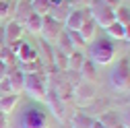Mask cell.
Segmentation results:
<instances>
[{
    "label": "cell",
    "instance_id": "1",
    "mask_svg": "<svg viewBox=\"0 0 130 128\" xmlns=\"http://www.w3.org/2000/svg\"><path fill=\"white\" fill-rule=\"evenodd\" d=\"M116 58V45L109 37H95L89 43V60L97 66H109Z\"/></svg>",
    "mask_w": 130,
    "mask_h": 128
},
{
    "label": "cell",
    "instance_id": "2",
    "mask_svg": "<svg viewBox=\"0 0 130 128\" xmlns=\"http://www.w3.org/2000/svg\"><path fill=\"white\" fill-rule=\"evenodd\" d=\"M19 126L21 128H50L47 114L37 105H27L19 114Z\"/></svg>",
    "mask_w": 130,
    "mask_h": 128
},
{
    "label": "cell",
    "instance_id": "3",
    "mask_svg": "<svg viewBox=\"0 0 130 128\" xmlns=\"http://www.w3.org/2000/svg\"><path fill=\"white\" fill-rule=\"evenodd\" d=\"M87 10H89V17L97 23V27L105 29L107 25H111L113 21H116V8L107 6L103 0H91Z\"/></svg>",
    "mask_w": 130,
    "mask_h": 128
},
{
    "label": "cell",
    "instance_id": "4",
    "mask_svg": "<svg viewBox=\"0 0 130 128\" xmlns=\"http://www.w3.org/2000/svg\"><path fill=\"white\" fill-rule=\"evenodd\" d=\"M47 81L45 76L39 74V72H31V74H25V81H23V91L27 95H31L35 101H43L45 99V93H47Z\"/></svg>",
    "mask_w": 130,
    "mask_h": 128
},
{
    "label": "cell",
    "instance_id": "5",
    "mask_svg": "<svg viewBox=\"0 0 130 128\" xmlns=\"http://www.w3.org/2000/svg\"><path fill=\"white\" fill-rule=\"evenodd\" d=\"M109 83L116 91H130V60L122 58L109 72Z\"/></svg>",
    "mask_w": 130,
    "mask_h": 128
},
{
    "label": "cell",
    "instance_id": "6",
    "mask_svg": "<svg viewBox=\"0 0 130 128\" xmlns=\"http://www.w3.org/2000/svg\"><path fill=\"white\" fill-rule=\"evenodd\" d=\"M43 101L47 103V107H50V111L56 116V120H58V122H66V101H62L58 95H56V91H54V89H47L45 99H43Z\"/></svg>",
    "mask_w": 130,
    "mask_h": 128
},
{
    "label": "cell",
    "instance_id": "7",
    "mask_svg": "<svg viewBox=\"0 0 130 128\" xmlns=\"http://www.w3.org/2000/svg\"><path fill=\"white\" fill-rule=\"evenodd\" d=\"M64 31V25L62 23H58V21H54L50 14L47 17H43V23H41V37L45 39V41H56L58 39V35Z\"/></svg>",
    "mask_w": 130,
    "mask_h": 128
},
{
    "label": "cell",
    "instance_id": "8",
    "mask_svg": "<svg viewBox=\"0 0 130 128\" xmlns=\"http://www.w3.org/2000/svg\"><path fill=\"white\" fill-rule=\"evenodd\" d=\"M87 19H89V10L87 8H72L70 14L66 17V21H64V29L66 31H78Z\"/></svg>",
    "mask_w": 130,
    "mask_h": 128
},
{
    "label": "cell",
    "instance_id": "9",
    "mask_svg": "<svg viewBox=\"0 0 130 128\" xmlns=\"http://www.w3.org/2000/svg\"><path fill=\"white\" fill-rule=\"evenodd\" d=\"M95 93H97V87L89 81H78L72 87V97H76L78 101H85V103H89L95 97Z\"/></svg>",
    "mask_w": 130,
    "mask_h": 128
},
{
    "label": "cell",
    "instance_id": "10",
    "mask_svg": "<svg viewBox=\"0 0 130 128\" xmlns=\"http://www.w3.org/2000/svg\"><path fill=\"white\" fill-rule=\"evenodd\" d=\"M23 25L21 23H17V21H8L6 23V27H4V43L10 47L12 43H17V41H21L23 39Z\"/></svg>",
    "mask_w": 130,
    "mask_h": 128
},
{
    "label": "cell",
    "instance_id": "11",
    "mask_svg": "<svg viewBox=\"0 0 130 128\" xmlns=\"http://www.w3.org/2000/svg\"><path fill=\"white\" fill-rule=\"evenodd\" d=\"M70 10H72V4H70V0H60V2L52 4L50 17H52L54 21H58V23H62V25H64V21H66V17L70 14Z\"/></svg>",
    "mask_w": 130,
    "mask_h": 128
},
{
    "label": "cell",
    "instance_id": "12",
    "mask_svg": "<svg viewBox=\"0 0 130 128\" xmlns=\"http://www.w3.org/2000/svg\"><path fill=\"white\" fill-rule=\"evenodd\" d=\"M6 78H8V85H10V93H17V95H19V93L23 91V81H25L23 70H21L19 66H14V68L8 70Z\"/></svg>",
    "mask_w": 130,
    "mask_h": 128
},
{
    "label": "cell",
    "instance_id": "13",
    "mask_svg": "<svg viewBox=\"0 0 130 128\" xmlns=\"http://www.w3.org/2000/svg\"><path fill=\"white\" fill-rule=\"evenodd\" d=\"M31 14H33V8H31V0H17V6H14V12H12V17L17 23H25Z\"/></svg>",
    "mask_w": 130,
    "mask_h": 128
},
{
    "label": "cell",
    "instance_id": "14",
    "mask_svg": "<svg viewBox=\"0 0 130 128\" xmlns=\"http://www.w3.org/2000/svg\"><path fill=\"white\" fill-rule=\"evenodd\" d=\"M19 105V95L17 93H8V95H2V99H0V111L2 114H10L14 111V107Z\"/></svg>",
    "mask_w": 130,
    "mask_h": 128
},
{
    "label": "cell",
    "instance_id": "15",
    "mask_svg": "<svg viewBox=\"0 0 130 128\" xmlns=\"http://www.w3.org/2000/svg\"><path fill=\"white\" fill-rule=\"evenodd\" d=\"M78 33H80V37H83L87 43H91V41L95 39V33H97V23L89 17V19L83 23V27L78 29Z\"/></svg>",
    "mask_w": 130,
    "mask_h": 128
},
{
    "label": "cell",
    "instance_id": "16",
    "mask_svg": "<svg viewBox=\"0 0 130 128\" xmlns=\"http://www.w3.org/2000/svg\"><path fill=\"white\" fill-rule=\"evenodd\" d=\"M41 23H43V17H39V14H31V17L23 23V29L25 31H29L31 35H39L41 33Z\"/></svg>",
    "mask_w": 130,
    "mask_h": 128
},
{
    "label": "cell",
    "instance_id": "17",
    "mask_svg": "<svg viewBox=\"0 0 130 128\" xmlns=\"http://www.w3.org/2000/svg\"><path fill=\"white\" fill-rule=\"evenodd\" d=\"M56 50H60V52H64L66 56H70L72 52H74V47H72V43H70V37H68V31L64 29L62 33L58 35V39H56Z\"/></svg>",
    "mask_w": 130,
    "mask_h": 128
},
{
    "label": "cell",
    "instance_id": "18",
    "mask_svg": "<svg viewBox=\"0 0 130 128\" xmlns=\"http://www.w3.org/2000/svg\"><path fill=\"white\" fill-rule=\"evenodd\" d=\"M99 122H101L105 128H120V126H122V124H120V114H118V111H103L101 118H99Z\"/></svg>",
    "mask_w": 130,
    "mask_h": 128
},
{
    "label": "cell",
    "instance_id": "19",
    "mask_svg": "<svg viewBox=\"0 0 130 128\" xmlns=\"http://www.w3.org/2000/svg\"><path fill=\"white\" fill-rule=\"evenodd\" d=\"M87 58L83 56V52L80 50H74L70 56H68V70L70 72H80V66H83V62Z\"/></svg>",
    "mask_w": 130,
    "mask_h": 128
},
{
    "label": "cell",
    "instance_id": "20",
    "mask_svg": "<svg viewBox=\"0 0 130 128\" xmlns=\"http://www.w3.org/2000/svg\"><path fill=\"white\" fill-rule=\"evenodd\" d=\"M70 124H72V128H91L93 118L83 114V111H76V114H72V118H70Z\"/></svg>",
    "mask_w": 130,
    "mask_h": 128
},
{
    "label": "cell",
    "instance_id": "21",
    "mask_svg": "<svg viewBox=\"0 0 130 128\" xmlns=\"http://www.w3.org/2000/svg\"><path fill=\"white\" fill-rule=\"evenodd\" d=\"M31 8L39 17H47L50 10H52V2L50 0H31Z\"/></svg>",
    "mask_w": 130,
    "mask_h": 128
},
{
    "label": "cell",
    "instance_id": "22",
    "mask_svg": "<svg viewBox=\"0 0 130 128\" xmlns=\"http://www.w3.org/2000/svg\"><path fill=\"white\" fill-rule=\"evenodd\" d=\"M105 33L109 35V39H124L126 29H124V25H122V23L113 21L111 25H107V27H105Z\"/></svg>",
    "mask_w": 130,
    "mask_h": 128
},
{
    "label": "cell",
    "instance_id": "23",
    "mask_svg": "<svg viewBox=\"0 0 130 128\" xmlns=\"http://www.w3.org/2000/svg\"><path fill=\"white\" fill-rule=\"evenodd\" d=\"M52 56H54V64H56V68L58 70H68V56L64 54V52H60V50H52Z\"/></svg>",
    "mask_w": 130,
    "mask_h": 128
},
{
    "label": "cell",
    "instance_id": "24",
    "mask_svg": "<svg viewBox=\"0 0 130 128\" xmlns=\"http://www.w3.org/2000/svg\"><path fill=\"white\" fill-rule=\"evenodd\" d=\"M116 21L122 23L124 27L130 23V8H128V6H122V4H120V6L116 8Z\"/></svg>",
    "mask_w": 130,
    "mask_h": 128
},
{
    "label": "cell",
    "instance_id": "25",
    "mask_svg": "<svg viewBox=\"0 0 130 128\" xmlns=\"http://www.w3.org/2000/svg\"><path fill=\"white\" fill-rule=\"evenodd\" d=\"M68 37H70V43H72V47H74V50H83V47L87 45V41L80 37V33H78V31H68Z\"/></svg>",
    "mask_w": 130,
    "mask_h": 128
},
{
    "label": "cell",
    "instance_id": "26",
    "mask_svg": "<svg viewBox=\"0 0 130 128\" xmlns=\"http://www.w3.org/2000/svg\"><path fill=\"white\" fill-rule=\"evenodd\" d=\"M80 76L83 78H87V76H95V64L91 62V60H85L83 62V66H80Z\"/></svg>",
    "mask_w": 130,
    "mask_h": 128
},
{
    "label": "cell",
    "instance_id": "27",
    "mask_svg": "<svg viewBox=\"0 0 130 128\" xmlns=\"http://www.w3.org/2000/svg\"><path fill=\"white\" fill-rule=\"evenodd\" d=\"M12 12H14V6L8 2V0H0V21H4Z\"/></svg>",
    "mask_w": 130,
    "mask_h": 128
},
{
    "label": "cell",
    "instance_id": "28",
    "mask_svg": "<svg viewBox=\"0 0 130 128\" xmlns=\"http://www.w3.org/2000/svg\"><path fill=\"white\" fill-rule=\"evenodd\" d=\"M120 124L124 128H130V107L124 109V114H120Z\"/></svg>",
    "mask_w": 130,
    "mask_h": 128
},
{
    "label": "cell",
    "instance_id": "29",
    "mask_svg": "<svg viewBox=\"0 0 130 128\" xmlns=\"http://www.w3.org/2000/svg\"><path fill=\"white\" fill-rule=\"evenodd\" d=\"M89 2H91V0H70L72 8H74V6H78V8H87V6H89Z\"/></svg>",
    "mask_w": 130,
    "mask_h": 128
},
{
    "label": "cell",
    "instance_id": "30",
    "mask_svg": "<svg viewBox=\"0 0 130 128\" xmlns=\"http://www.w3.org/2000/svg\"><path fill=\"white\" fill-rule=\"evenodd\" d=\"M8 70H10V68L6 66V64H4V62H0V81H2V78L8 74Z\"/></svg>",
    "mask_w": 130,
    "mask_h": 128
},
{
    "label": "cell",
    "instance_id": "31",
    "mask_svg": "<svg viewBox=\"0 0 130 128\" xmlns=\"http://www.w3.org/2000/svg\"><path fill=\"white\" fill-rule=\"evenodd\" d=\"M103 2H105L107 6H111V8H118V6L122 4V0H103Z\"/></svg>",
    "mask_w": 130,
    "mask_h": 128
},
{
    "label": "cell",
    "instance_id": "32",
    "mask_svg": "<svg viewBox=\"0 0 130 128\" xmlns=\"http://www.w3.org/2000/svg\"><path fill=\"white\" fill-rule=\"evenodd\" d=\"M0 128H8V120H6V114L0 111Z\"/></svg>",
    "mask_w": 130,
    "mask_h": 128
},
{
    "label": "cell",
    "instance_id": "33",
    "mask_svg": "<svg viewBox=\"0 0 130 128\" xmlns=\"http://www.w3.org/2000/svg\"><path fill=\"white\" fill-rule=\"evenodd\" d=\"M2 45H6L4 43V27H0V47H2Z\"/></svg>",
    "mask_w": 130,
    "mask_h": 128
},
{
    "label": "cell",
    "instance_id": "34",
    "mask_svg": "<svg viewBox=\"0 0 130 128\" xmlns=\"http://www.w3.org/2000/svg\"><path fill=\"white\" fill-rule=\"evenodd\" d=\"M91 128H105V126H103V124H101L99 120H93V124H91Z\"/></svg>",
    "mask_w": 130,
    "mask_h": 128
},
{
    "label": "cell",
    "instance_id": "35",
    "mask_svg": "<svg viewBox=\"0 0 130 128\" xmlns=\"http://www.w3.org/2000/svg\"><path fill=\"white\" fill-rule=\"evenodd\" d=\"M124 29H126V33H124V39H128V41H130V23H128Z\"/></svg>",
    "mask_w": 130,
    "mask_h": 128
},
{
    "label": "cell",
    "instance_id": "36",
    "mask_svg": "<svg viewBox=\"0 0 130 128\" xmlns=\"http://www.w3.org/2000/svg\"><path fill=\"white\" fill-rule=\"evenodd\" d=\"M50 2H52V4H56V2H60V0H50Z\"/></svg>",
    "mask_w": 130,
    "mask_h": 128
},
{
    "label": "cell",
    "instance_id": "37",
    "mask_svg": "<svg viewBox=\"0 0 130 128\" xmlns=\"http://www.w3.org/2000/svg\"><path fill=\"white\" fill-rule=\"evenodd\" d=\"M0 99H2V93H0Z\"/></svg>",
    "mask_w": 130,
    "mask_h": 128
}]
</instances>
